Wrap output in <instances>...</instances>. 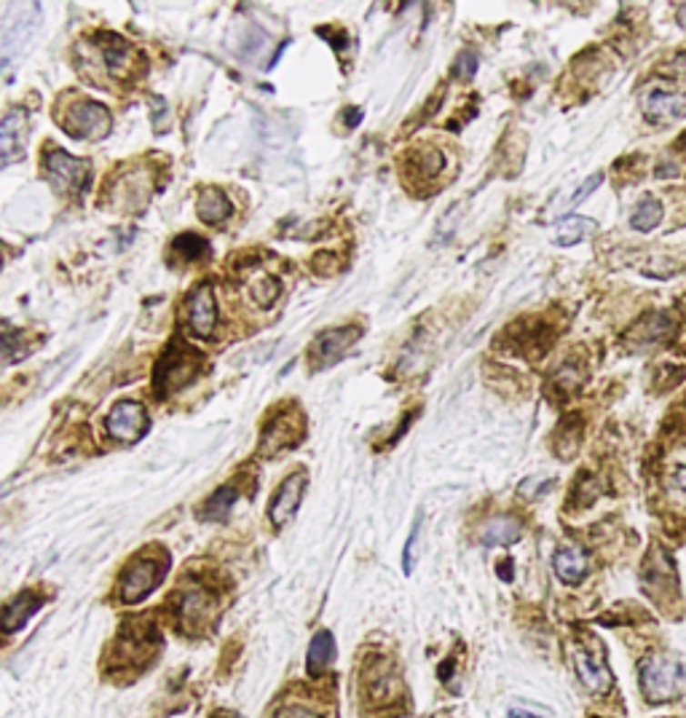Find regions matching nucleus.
<instances>
[{
  "label": "nucleus",
  "mask_w": 686,
  "mask_h": 718,
  "mask_svg": "<svg viewBox=\"0 0 686 718\" xmlns=\"http://www.w3.org/2000/svg\"><path fill=\"white\" fill-rule=\"evenodd\" d=\"M169 571V555L164 550H146L140 552L118 579V592L121 601L126 606H135L140 601H146L147 595L164 581V576Z\"/></svg>",
  "instance_id": "nucleus-1"
},
{
  "label": "nucleus",
  "mask_w": 686,
  "mask_h": 718,
  "mask_svg": "<svg viewBox=\"0 0 686 718\" xmlns=\"http://www.w3.org/2000/svg\"><path fill=\"white\" fill-rule=\"evenodd\" d=\"M592 231H595V223H592L590 217H566V220L558 226L555 241H558L560 247H569V244L588 239Z\"/></svg>",
  "instance_id": "nucleus-24"
},
{
  "label": "nucleus",
  "mask_w": 686,
  "mask_h": 718,
  "mask_svg": "<svg viewBox=\"0 0 686 718\" xmlns=\"http://www.w3.org/2000/svg\"><path fill=\"white\" fill-rule=\"evenodd\" d=\"M681 671L665 654H649L641 662V689L649 703H665L676 694Z\"/></svg>",
  "instance_id": "nucleus-4"
},
{
  "label": "nucleus",
  "mask_w": 686,
  "mask_h": 718,
  "mask_svg": "<svg viewBox=\"0 0 686 718\" xmlns=\"http://www.w3.org/2000/svg\"><path fill=\"white\" fill-rule=\"evenodd\" d=\"M478 70V56L472 51H461L453 62V76L461 78V81H469Z\"/></svg>",
  "instance_id": "nucleus-29"
},
{
  "label": "nucleus",
  "mask_w": 686,
  "mask_h": 718,
  "mask_svg": "<svg viewBox=\"0 0 686 718\" xmlns=\"http://www.w3.org/2000/svg\"><path fill=\"white\" fill-rule=\"evenodd\" d=\"M671 67H676V70H679V76H686V54H679V56L673 59V65H671ZM676 70H673V73H676Z\"/></svg>",
  "instance_id": "nucleus-36"
},
{
  "label": "nucleus",
  "mask_w": 686,
  "mask_h": 718,
  "mask_svg": "<svg viewBox=\"0 0 686 718\" xmlns=\"http://www.w3.org/2000/svg\"><path fill=\"white\" fill-rule=\"evenodd\" d=\"M362 338V328L357 325H348V328H333V330H325L314 338V343L308 346V365L311 370H328L333 368L338 359H343V354Z\"/></svg>",
  "instance_id": "nucleus-6"
},
{
  "label": "nucleus",
  "mask_w": 686,
  "mask_h": 718,
  "mask_svg": "<svg viewBox=\"0 0 686 718\" xmlns=\"http://www.w3.org/2000/svg\"><path fill=\"white\" fill-rule=\"evenodd\" d=\"M419 531H421V523L413 526V533L408 539V547H405V574L413 571V561H416V544H419Z\"/></svg>",
  "instance_id": "nucleus-31"
},
{
  "label": "nucleus",
  "mask_w": 686,
  "mask_h": 718,
  "mask_svg": "<svg viewBox=\"0 0 686 718\" xmlns=\"http://www.w3.org/2000/svg\"><path fill=\"white\" fill-rule=\"evenodd\" d=\"M362 686L373 703H392L399 692V678L387 660H370L368 671L362 672Z\"/></svg>",
  "instance_id": "nucleus-12"
},
{
  "label": "nucleus",
  "mask_w": 686,
  "mask_h": 718,
  "mask_svg": "<svg viewBox=\"0 0 686 718\" xmlns=\"http://www.w3.org/2000/svg\"><path fill=\"white\" fill-rule=\"evenodd\" d=\"M215 612V603L209 598V592L204 587H188L183 595H180V606H177V617H180V624L186 630H194V627H201L212 617Z\"/></svg>",
  "instance_id": "nucleus-15"
},
{
  "label": "nucleus",
  "mask_w": 686,
  "mask_h": 718,
  "mask_svg": "<svg viewBox=\"0 0 686 718\" xmlns=\"http://www.w3.org/2000/svg\"><path fill=\"white\" fill-rule=\"evenodd\" d=\"M643 113L649 121H671V118H684L686 116V95L684 92H649L643 96Z\"/></svg>",
  "instance_id": "nucleus-16"
},
{
  "label": "nucleus",
  "mask_w": 686,
  "mask_h": 718,
  "mask_svg": "<svg viewBox=\"0 0 686 718\" xmlns=\"http://www.w3.org/2000/svg\"><path fill=\"white\" fill-rule=\"evenodd\" d=\"M150 191H153L150 175L143 169H132V175L116 177L110 188H105V198H110V204L118 209H137L146 204Z\"/></svg>",
  "instance_id": "nucleus-10"
},
{
  "label": "nucleus",
  "mask_w": 686,
  "mask_h": 718,
  "mask_svg": "<svg viewBox=\"0 0 686 718\" xmlns=\"http://www.w3.org/2000/svg\"><path fill=\"white\" fill-rule=\"evenodd\" d=\"M197 215L207 226H220L234 215V204L220 188H201L197 201Z\"/></svg>",
  "instance_id": "nucleus-17"
},
{
  "label": "nucleus",
  "mask_w": 686,
  "mask_h": 718,
  "mask_svg": "<svg viewBox=\"0 0 686 718\" xmlns=\"http://www.w3.org/2000/svg\"><path fill=\"white\" fill-rule=\"evenodd\" d=\"M600 183H603V175H600V172H595L592 177H588V180H585V183H582V186H580V188L574 191V196L569 198V209H571V207H577V204H582V201H585L590 193L595 191V188H598Z\"/></svg>",
  "instance_id": "nucleus-30"
},
{
  "label": "nucleus",
  "mask_w": 686,
  "mask_h": 718,
  "mask_svg": "<svg viewBox=\"0 0 686 718\" xmlns=\"http://www.w3.org/2000/svg\"><path fill=\"white\" fill-rule=\"evenodd\" d=\"M147 430L146 408L135 399H121L107 413V434L124 442L140 440Z\"/></svg>",
  "instance_id": "nucleus-8"
},
{
  "label": "nucleus",
  "mask_w": 686,
  "mask_h": 718,
  "mask_svg": "<svg viewBox=\"0 0 686 718\" xmlns=\"http://www.w3.org/2000/svg\"><path fill=\"white\" fill-rule=\"evenodd\" d=\"M346 113H348V116H346V124H348V126H357V124L362 121V116H365L359 107H351V110H346Z\"/></svg>",
  "instance_id": "nucleus-35"
},
{
  "label": "nucleus",
  "mask_w": 686,
  "mask_h": 718,
  "mask_svg": "<svg viewBox=\"0 0 686 718\" xmlns=\"http://www.w3.org/2000/svg\"><path fill=\"white\" fill-rule=\"evenodd\" d=\"M25 135H27V116L22 110H8L0 124V156L3 167H11L25 153Z\"/></svg>",
  "instance_id": "nucleus-13"
},
{
  "label": "nucleus",
  "mask_w": 686,
  "mask_h": 718,
  "mask_svg": "<svg viewBox=\"0 0 686 718\" xmlns=\"http://www.w3.org/2000/svg\"><path fill=\"white\" fill-rule=\"evenodd\" d=\"M277 718H319L314 711H308V708H300V705H290V708H285L282 713H277Z\"/></svg>",
  "instance_id": "nucleus-33"
},
{
  "label": "nucleus",
  "mask_w": 686,
  "mask_h": 718,
  "mask_svg": "<svg viewBox=\"0 0 686 718\" xmlns=\"http://www.w3.org/2000/svg\"><path fill=\"white\" fill-rule=\"evenodd\" d=\"M303 440V416L300 410L293 413H277L266 427L260 437V453L263 456H277L288 448H295Z\"/></svg>",
  "instance_id": "nucleus-7"
},
{
  "label": "nucleus",
  "mask_w": 686,
  "mask_h": 718,
  "mask_svg": "<svg viewBox=\"0 0 686 718\" xmlns=\"http://www.w3.org/2000/svg\"><path fill=\"white\" fill-rule=\"evenodd\" d=\"M317 33H319V35H322V38H325V41H330V44H333V46H336V51H343V46H346V35H338V38H336V35H330V33H328V30H317Z\"/></svg>",
  "instance_id": "nucleus-34"
},
{
  "label": "nucleus",
  "mask_w": 686,
  "mask_h": 718,
  "mask_svg": "<svg viewBox=\"0 0 686 718\" xmlns=\"http://www.w3.org/2000/svg\"><path fill=\"white\" fill-rule=\"evenodd\" d=\"M303 490H306V472L303 470H298V472L282 480V485L274 490V499L268 504V518H271L274 526L282 528L293 521V515L300 507Z\"/></svg>",
  "instance_id": "nucleus-11"
},
{
  "label": "nucleus",
  "mask_w": 686,
  "mask_h": 718,
  "mask_svg": "<svg viewBox=\"0 0 686 718\" xmlns=\"http://www.w3.org/2000/svg\"><path fill=\"white\" fill-rule=\"evenodd\" d=\"M499 576L509 581V579H512V571H509V566H501V569H499Z\"/></svg>",
  "instance_id": "nucleus-39"
},
{
  "label": "nucleus",
  "mask_w": 686,
  "mask_h": 718,
  "mask_svg": "<svg viewBox=\"0 0 686 718\" xmlns=\"http://www.w3.org/2000/svg\"><path fill=\"white\" fill-rule=\"evenodd\" d=\"M44 169H46V177L51 180V186L56 188L59 193H81L84 186L89 183V161L84 158H76L65 150H56L51 147L44 158Z\"/></svg>",
  "instance_id": "nucleus-5"
},
{
  "label": "nucleus",
  "mask_w": 686,
  "mask_h": 718,
  "mask_svg": "<svg viewBox=\"0 0 686 718\" xmlns=\"http://www.w3.org/2000/svg\"><path fill=\"white\" fill-rule=\"evenodd\" d=\"M336 660V638L330 630H322L311 638L308 643V657H306V671L311 675H319L330 668V662Z\"/></svg>",
  "instance_id": "nucleus-21"
},
{
  "label": "nucleus",
  "mask_w": 686,
  "mask_h": 718,
  "mask_svg": "<svg viewBox=\"0 0 686 718\" xmlns=\"http://www.w3.org/2000/svg\"><path fill=\"white\" fill-rule=\"evenodd\" d=\"M574 665H577V675L580 681L588 686L595 694H606L611 689V672L603 662V654L592 652V649H577L574 652Z\"/></svg>",
  "instance_id": "nucleus-14"
},
{
  "label": "nucleus",
  "mask_w": 686,
  "mask_h": 718,
  "mask_svg": "<svg viewBox=\"0 0 686 718\" xmlns=\"http://www.w3.org/2000/svg\"><path fill=\"white\" fill-rule=\"evenodd\" d=\"M671 328H673V322H671V317L668 314H649L643 322H638L636 328H633V338H643V346L646 343H651V340H662V338L671 333Z\"/></svg>",
  "instance_id": "nucleus-26"
},
{
  "label": "nucleus",
  "mask_w": 686,
  "mask_h": 718,
  "mask_svg": "<svg viewBox=\"0 0 686 718\" xmlns=\"http://www.w3.org/2000/svg\"><path fill=\"white\" fill-rule=\"evenodd\" d=\"M186 322L188 330L197 338H209L215 333L217 325V300H215V289L212 285H198L194 295L186 303Z\"/></svg>",
  "instance_id": "nucleus-9"
},
{
  "label": "nucleus",
  "mask_w": 686,
  "mask_h": 718,
  "mask_svg": "<svg viewBox=\"0 0 686 718\" xmlns=\"http://www.w3.org/2000/svg\"><path fill=\"white\" fill-rule=\"evenodd\" d=\"M520 533H523V523H520L518 518L504 515V518L489 521L486 528H483V533H480V539H483L486 547H493V544H515V541L520 539Z\"/></svg>",
  "instance_id": "nucleus-22"
},
{
  "label": "nucleus",
  "mask_w": 686,
  "mask_h": 718,
  "mask_svg": "<svg viewBox=\"0 0 686 718\" xmlns=\"http://www.w3.org/2000/svg\"><path fill=\"white\" fill-rule=\"evenodd\" d=\"M237 499H239V490H237L234 485L217 488V490L207 499V504H204V510H201V518H204V521H226V518L231 515V507L237 504Z\"/></svg>",
  "instance_id": "nucleus-23"
},
{
  "label": "nucleus",
  "mask_w": 686,
  "mask_h": 718,
  "mask_svg": "<svg viewBox=\"0 0 686 718\" xmlns=\"http://www.w3.org/2000/svg\"><path fill=\"white\" fill-rule=\"evenodd\" d=\"M97 44L105 67H107L113 76H124V73L129 70V65H132L135 48L129 46L121 35H116V33H102V35H97Z\"/></svg>",
  "instance_id": "nucleus-18"
},
{
  "label": "nucleus",
  "mask_w": 686,
  "mask_h": 718,
  "mask_svg": "<svg viewBox=\"0 0 686 718\" xmlns=\"http://www.w3.org/2000/svg\"><path fill=\"white\" fill-rule=\"evenodd\" d=\"M44 606V601L35 592H22L16 595L5 609H3V630L5 632H16L19 627L30 622V617Z\"/></svg>",
  "instance_id": "nucleus-20"
},
{
  "label": "nucleus",
  "mask_w": 686,
  "mask_h": 718,
  "mask_svg": "<svg viewBox=\"0 0 686 718\" xmlns=\"http://www.w3.org/2000/svg\"><path fill=\"white\" fill-rule=\"evenodd\" d=\"M547 485H550L547 480H534V478H531V480H526V482L520 485V493H523L526 499H534V496L540 493L541 488H547Z\"/></svg>",
  "instance_id": "nucleus-32"
},
{
  "label": "nucleus",
  "mask_w": 686,
  "mask_h": 718,
  "mask_svg": "<svg viewBox=\"0 0 686 718\" xmlns=\"http://www.w3.org/2000/svg\"><path fill=\"white\" fill-rule=\"evenodd\" d=\"M172 249H175V255L183 258V263H197V260L209 255L207 241L197 237V234H180L177 239L172 241Z\"/></svg>",
  "instance_id": "nucleus-28"
},
{
  "label": "nucleus",
  "mask_w": 686,
  "mask_h": 718,
  "mask_svg": "<svg viewBox=\"0 0 686 718\" xmlns=\"http://www.w3.org/2000/svg\"><path fill=\"white\" fill-rule=\"evenodd\" d=\"M555 574L566 584H580L588 574V555L580 547H563L555 552Z\"/></svg>",
  "instance_id": "nucleus-19"
},
{
  "label": "nucleus",
  "mask_w": 686,
  "mask_h": 718,
  "mask_svg": "<svg viewBox=\"0 0 686 718\" xmlns=\"http://www.w3.org/2000/svg\"><path fill=\"white\" fill-rule=\"evenodd\" d=\"M201 370V354L191 351L183 343H172L164 357L156 362V373H153V389L158 397L175 394L183 386L194 381Z\"/></svg>",
  "instance_id": "nucleus-2"
},
{
  "label": "nucleus",
  "mask_w": 686,
  "mask_h": 718,
  "mask_svg": "<svg viewBox=\"0 0 686 718\" xmlns=\"http://www.w3.org/2000/svg\"><path fill=\"white\" fill-rule=\"evenodd\" d=\"M59 124L76 140H102L110 132V113L95 99H76Z\"/></svg>",
  "instance_id": "nucleus-3"
},
{
  "label": "nucleus",
  "mask_w": 686,
  "mask_h": 718,
  "mask_svg": "<svg viewBox=\"0 0 686 718\" xmlns=\"http://www.w3.org/2000/svg\"><path fill=\"white\" fill-rule=\"evenodd\" d=\"M676 485H679L681 490H686V467H684V470H679V472H676Z\"/></svg>",
  "instance_id": "nucleus-37"
},
{
  "label": "nucleus",
  "mask_w": 686,
  "mask_h": 718,
  "mask_svg": "<svg viewBox=\"0 0 686 718\" xmlns=\"http://www.w3.org/2000/svg\"><path fill=\"white\" fill-rule=\"evenodd\" d=\"M410 167L416 172V180H432L445 169V158L438 150H421L410 156Z\"/></svg>",
  "instance_id": "nucleus-27"
},
{
  "label": "nucleus",
  "mask_w": 686,
  "mask_h": 718,
  "mask_svg": "<svg viewBox=\"0 0 686 718\" xmlns=\"http://www.w3.org/2000/svg\"><path fill=\"white\" fill-rule=\"evenodd\" d=\"M660 220H662V204H660L657 198H651V196L641 198V204L633 209V217H631L633 228L643 231V234L651 231V228H657Z\"/></svg>",
  "instance_id": "nucleus-25"
},
{
  "label": "nucleus",
  "mask_w": 686,
  "mask_h": 718,
  "mask_svg": "<svg viewBox=\"0 0 686 718\" xmlns=\"http://www.w3.org/2000/svg\"><path fill=\"white\" fill-rule=\"evenodd\" d=\"M509 718H537V716H531V713H526V711H509Z\"/></svg>",
  "instance_id": "nucleus-38"
}]
</instances>
